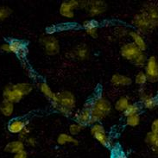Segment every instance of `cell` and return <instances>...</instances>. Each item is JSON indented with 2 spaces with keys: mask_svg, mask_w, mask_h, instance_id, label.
I'll return each instance as SVG.
<instances>
[{
  "mask_svg": "<svg viewBox=\"0 0 158 158\" xmlns=\"http://www.w3.org/2000/svg\"><path fill=\"white\" fill-rule=\"evenodd\" d=\"M145 141L152 148V150H154L158 147V134L149 132L146 135Z\"/></svg>",
  "mask_w": 158,
  "mask_h": 158,
  "instance_id": "25",
  "label": "cell"
},
{
  "mask_svg": "<svg viewBox=\"0 0 158 158\" xmlns=\"http://www.w3.org/2000/svg\"><path fill=\"white\" fill-rule=\"evenodd\" d=\"M126 124L131 127H136L140 124V116L139 114L130 116L126 118Z\"/></svg>",
  "mask_w": 158,
  "mask_h": 158,
  "instance_id": "30",
  "label": "cell"
},
{
  "mask_svg": "<svg viewBox=\"0 0 158 158\" xmlns=\"http://www.w3.org/2000/svg\"><path fill=\"white\" fill-rule=\"evenodd\" d=\"M147 56L144 54V52L141 51L137 56H136V58L134 59V60L131 61L133 64L135 65V66H137V67H145L146 62H147Z\"/></svg>",
  "mask_w": 158,
  "mask_h": 158,
  "instance_id": "26",
  "label": "cell"
},
{
  "mask_svg": "<svg viewBox=\"0 0 158 158\" xmlns=\"http://www.w3.org/2000/svg\"><path fill=\"white\" fill-rule=\"evenodd\" d=\"M25 148V143L24 142L21 141V140H15V141H11L8 143L5 147H4V151L10 153V154H17L18 152H21L24 150Z\"/></svg>",
  "mask_w": 158,
  "mask_h": 158,
  "instance_id": "15",
  "label": "cell"
},
{
  "mask_svg": "<svg viewBox=\"0 0 158 158\" xmlns=\"http://www.w3.org/2000/svg\"><path fill=\"white\" fill-rule=\"evenodd\" d=\"M91 134L95 138V140L98 141L101 145L106 147V148L111 147V139L107 136L106 131L102 124H100L99 123L93 124V126L91 128Z\"/></svg>",
  "mask_w": 158,
  "mask_h": 158,
  "instance_id": "5",
  "label": "cell"
},
{
  "mask_svg": "<svg viewBox=\"0 0 158 158\" xmlns=\"http://www.w3.org/2000/svg\"><path fill=\"white\" fill-rule=\"evenodd\" d=\"M130 105H131V103H130V99H129L128 97L123 96V97H121L117 100L114 106H115V109L117 111L124 112L128 108Z\"/></svg>",
  "mask_w": 158,
  "mask_h": 158,
  "instance_id": "23",
  "label": "cell"
},
{
  "mask_svg": "<svg viewBox=\"0 0 158 158\" xmlns=\"http://www.w3.org/2000/svg\"><path fill=\"white\" fill-rule=\"evenodd\" d=\"M74 56L79 60H85L89 56V48L85 44H80L73 50Z\"/></svg>",
  "mask_w": 158,
  "mask_h": 158,
  "instance_id": "21",
  "label": "cell"
},
{
  "mask_svg": "<svg viewBox=\"0 0 158 158\" xmlns=\"http://www.w3.org/2000/svg\"><path fill=\"white\" fill-rule=\"evenodd\" d=\"M24 142H25L24 143H26L27 145L30 146V147H35V146H36V143H37L36 139H35V137H30V136L28 137Z\"/></svg>",
  "mask_w": 158,
  "mask_h": 158,
  "instance_id": "34",
  "label": "cell"
},
{
  "mask_svg": "<svg viewBox=\"0 0 158 158\" xmlns=\"http://www.w3.org/2000/svg\"><path fill=\"white\" fill-rule=\"evenodd\" d=\"M52 106L65 116L72 114V111L75 108L76 99L75 97L69 91H61L55 93L54 97L50 100Z\"/></svg>",
  "mask_w": 158,
  "mask_h": 158,
  "instance_id": "1",
  "label": "cell"
},
{
  "mask_svg": "<svg viewBox=\"0 0 158 158\" xmlns=\"http://www.w3.org/2000/svg\"><path fill=\"white\" fill-rule=\"evenodd\" d=\"M154 151H155V152H156V154L158 155V147H157V148H156V149H155Z\"/></svg>",
  "mask_w": 158,
  "mask_h": 158,
  "instance_id": "38",
  "label": "cell"
},
{
  "mask_svg": "<svg viewBox=\"0 0 158 158\" xmlns=\"http://www.w3.org/2000/svg\"><path fill=\"white\" fill-rule=\"evenodd\" d=\"M74 118L76 123L82 124L84 126L87 124H91V109H90L89 102L85 105L83 109H81V111L75 113Z\"/></svg>",
  "mask_w": 158,
  "mask_h": 158,
  "instance_id": "12",
  "label": "cell"
},
{
  "mask_svg": "<svg viewBox=\"0 0 158 158\" xmlns=\"http://www.w3.org/2000/svg\"><path fill=\"white\" fill-rule=\"evenodd\" d=\"M10 53L16 54L17 56H23L27 53V46L20 40L17 39H11L10 42Z\"/></svg>",
  "mask_w": 158,
  "mask_h": 158,
  "instance_id": "14",
  "label": "cell"
},
{
  "mask_svg": "<svg viewBox=\"0 0 158 158\" xmlns=\"http://www.w3.org/2000/svg\"><path fill=\"white\" fill-rule=\"evenodd\" d=\"M30 129L29 128V126H27L21 133H19L18 134V137H19V140H21V141L24 142L28 138V137H30Z\"/></svg>",
  "mask_w": 158,
  "mask_h": 158,
  "instance_id": "32",
  "label": "cell"
},
{
  "mask_svg": "<svg viewBox=\"0 0 158 158\" xmlns=\"http://www.w3.org/2000/svg\"><path fill=\"white\" fill-rule=\"evenodd\" d=\"M111 158H127L126 156L124 154L122 150H113V151L111 152Z\"/></svg>",
  "mask_w": 158,
  "mask_h": 158,
  "instance_id": "33",
  "label": "cell"
},
{
  "mask_svg": "<svg viewBox=\"0 0 158 158\" xmlns=\"http://www.w3.org/2000/svg\"><path fill=\"white\" fill-rule=\"evenodd\" d=\"M14 111V104L3 99L0 102V112L5 117H10Z\"/></svg>",
  "mask_w": 158,
  "mask_h": 158,
  "instance_id": "22",
  "label": "cell"
},
{
  "mask_svg": "<svg viewBox=\"0 0 158 158\" xmlns=\"http://www.w3.org/2000/svg\"><path fill=\"white\" fill-rule=\"evenodd\" d=\"M12 10L8 6H0V22L6 20L12 14Z\"/></svg>",
  "mask_w": 158,
  "mask_h": 158,
  "instance_id": "29",
  "label": "cell"
},
{
  "mask_svg": "<svg viewBox=\"0 0 158 158\" xmlns=\"http://www.w3.org/2000/svg\"><path fill=\"white\" fill-rule=\"evenodd\" d=\"M83 28L86 34L93 38H97L98 35V24L94 20H87L83 23Z\"/></svg>",
  "mask_w": 158,
  "mask_h": 158,
  "instance_id": "17",
  "label": "cell"
},
{
  "mask_svg": "<svg viewBox=\"0 0 158 158\" xmlns=\"http://www.w3.org/2000/svg\"><path fill=\"white\" fill-rule=\"evenodd\" d=\"M40 43L48 56H56L60 52V44L58 40L51 35H43L40 38Z\"/></svg>",
  "mask_w": 158,
  "mask_h": 158,
  "instance_id": "4",
  "label": "cell"
},
{
  "mask_svg": "<svg viewBox=\"0 0 158 158\" xmlns=\"http://www.w3.org/2000/svg\"><path fill=\"white\" fill-rule=\"evenodd\" d=\"M0 49L1 51L5 52V53H10V44L9 43H4L0 46Z\"/></svg>",
  "mask_w": 158,
  "mask_h": 158,
  "instance_id": "36",
  "label": "cell"
},
{
  "mask_svg": "<svg viewBox=\"0 0 158 158\" xmlns=\"http://www.w3.org/2000/svg\"><path fill=\"white\" fill-rule=\"evenodd\" d=\"M148 81V78L146 75L145 72L140 71L137 73L136 77H135V82L138 85H145L146 82Z\"/></svg>",
  "mask_w": 158,
  "mask_h": 158,
  "instance_id": "31",
  "label": "cell"
},
{
  "mask_svg": "<svg viewBox=\"0 0 158 158\" xmlns=\"http://www.w3.org/2000/svg\"><path fill=\"white\" fill-rule=\"evenodd\" d=\"M28 124H29L28 121L21 118H13L9 122L7 129L9 132L12 134H19L28 126Z\"/></svg>",
  "mask_w": 158,
  "mask_h": 158,
  "instance_id": "13",
  "label": "cell"
},
{
  "mask_svg": "<svg viewBox=\"0 0 158 158\" xmlns=\"http://www.w3.org/2000/svg\"><path fill=\"white\" fill-rule=\"evenodd\" d=\"M81 6V2L76 0H70L65 1L60 4V14L64 17L72 18L74 17V10L75 9Z\"/></svg>",
  "mask_w": 158,
  "mask_h": 158,
  "instance_id": "10",
  "label": "cell"
},
{
  "mask_svg": "<svg viewBox=\"0 0 158 158\" xmlns=\"http://www.w3.org/2000/svg\"><path fill=\"white\" fill-rule=\"evenodd\" d=\"M145 73L148 81L150 82L158 81V60L155 56H150L146 62Z\"/></svg>",
  "mask_w": 158,
  "mask_h": 158,
  "instance_id": "9",
  "label": "cell"
},
{
  "mask_svg": "<svg viewBox=\"0 0 158 158\" xmlns=\"http://www.w3.org/2000/svg\"><path fill=\"white\" fill-rule=\"evenodd\" d=\"M57 143L60 145H65L68 143H71L73 145H78L79 142L76 138H74L73 136L67 133H60V135L57 137Z\"/></svg>",
  "mask_w": 158,
  "mask_h": 158,
  "instance_id": "20",
  "label": "cell"
},
{
  "mask_svg": "<svg viewBox=\"0 0 158 158\" xmlns=\"http://www.w3.org/2000/svg\"><path fill=\"white\" fill-rule=\"evenodd\" d=\"M84 125H82L81 124H78V123H73V124H71L69 125V133L71 136H75V135H78L82 131V130L84 129Z\"/></svg>",
  "mask_w": 158,
  "mask_h": 158,
  "instance_id": "28",
  "label": "cell"
},
{
  "mask_svg": "<svg viewBox=\"0 0 158 158\" xmlns=\"http://www.w3.org/2000/svg\"><path fill=\"white\" fill-rule=\"evenodd\" d=\"M150 132L154 133V134H158V118L155 119L152 124H151V126H150Z\"/></svg>",
  "mask_w": 158,
  "mask_h": 158,
  "instance_id": "35",
  "label": "cell"
},
{
  "mask_svg": "<svg viewBox=\"0 0 158 158\" xmlns=\"http://www.w3.org/2000/svg\"><path fill=\"white\" fill-rule=\"evenodd\" d=\"M24 97L25 95L18 88L17 84H9L3 90V98L13 104L20 102Z\"/></svg>",
  "mask_w": 158,
  "mask_h": 158,
  "instance_id": "3",
  "label": "cell"
},
{
  "mask_svg": "<svg viewBox=\"0 0 158 158\" xmlns=\"http://www.w3.org/2000/svg\"><path fill=\"white\" fill-rule=\"evenodd\" d=\"M141 11L147 17V19L150 21L153 28L156 29L158 27V6L153 3L144 4V6L142 8Z\"/></svg>",
  "mask_w": 158,
  "mask_h": 158,
  "instance_id": "8",
  "label": "cell"
},
{
  "mask_svg": "<svg viewBox=\"0 0 158 158\" xmlns=\"http://www.w3.org/2000/svg\"><path fill=\"white\" fill-rule=\"evenodd\" d=\"M39 90L49 100H51L54 97V95H55V93L52 91L51 88L49 87V85H48L46 82H41L39 84Z\"/></svg>",
  "mask_w": 158,
  "mask_h": 158,
  "instance_id": "24",
  "label": "cell"
},
{
  "mask_svg": "<svg viewBox=\"0 0 158 158\" xmlns=\"http://www.w3.org/2000/svg\"><path fill=\"white\" fill-rule=\"evenodd\" d=\"M140 52L141 50L133 43H128L124 44L120 49L121 56H123L124 59L130 60V61H132Z\"/></svg>",
  "mask_w": 158,
  "mask_h": 158,
  "instance_id": "11",
  "label": "cell"
},
{
  "mask_svg": "<svg viewBox=\"0 0 158 158\" xmlns=\"http://www.w3.org/2000/svg\"><path fill=\"white\" fill-rule=\"evenodd\" d=\"M140 111V107L137 104H131L128 106V108L123 112L124 115L127 118L130 116L136 115V114H139Z\"/></svg>",
  "mask_w": 158,
  "mask_h": 158,
  "instance_id": "27",
  "label": "cell"
},
{
  "mask_svg": "<svg viewBox=\"0 0 158 158\" xmlns=\"http://www.w3.org/2000/svg\"><path fill=\"white\" fill-rule=\"evenodd\" d=\"M111 83L115 86H127V85H131L132 80L131 78L124 74L115 73L111 78Z\"/></svg>",
  "mask_w": 158,
  "mask_h": 158,
  "instance_id": "16",
  "label": "cell"
},
{
  "mask_svg": "<svg viewBox=\"0 0 158 158\" xmlns=\"http://www.w3.org/2000/svg\"><path fill=\"white\" fill-rule=\"evenodd\" d=\"M140 99L143 105V106L147 109H153L158 105V100L150 94L142 91L140 94Z\"/></svg>",
  "mask_w": 158,
  "mask_h": 158,
  "instance_id": "18",
  "label": "cell"
},
{
  "mask_svg": "<svg viewBox=\"0 0 158 158\" xmlns=\"http://www.w3.org/2000/svg\"><path fill=\"white\" fill-rule=\"evenodd\" d=\"M91 109V124H98L106 117L111 110V103L105 97L98 95L89 102Z\"/></svg>",
  "mask_w": 158,
  "mask_h": 158,
  "instance_id": "2",
  "label": "cell"
},
{
  "mask_svg": "<svg viewBox=\"0 0 158 158\" xmlns=\"http://www.w3.org/2000/svg\"><path fill=\"white\" fill-rule=\"evenodd\" d=\"M130 36L131 37L133 40V43L137 46L141 51H145L147 48V44H146L145 41L143 37L142 36V35L138 32V31H131L130 32Z\"/></svg>",
  "mask_w": 158,
  "mask_h": 158,
  "instance_id": "19",
  "label": "cell"
},
{
  "mask_svg": "<svg viewBox=\"0 0 158 158\" xmlns=\"http://www.w3.org/2000/svg\"><path fill=\"white\" fill-rule=\"evenodd\" d=\"M28 157V153L26 150H23L21 152H18L17 154L14 155L13 158H27Z\"/></svg>",
  "mask_w": 158,
  "mask_h": 158,
  "instance_id": "37",
  "label": "cell"
},
{
  "mask_svg": "<svg viewBox=\"0 0 158 158\" xmlns=\"http://www.w3.org/2000/svg\"><path fill=\"white\" fill-rule=\"evenodd\" d=\"M132 23L133 24H134V26H135L141 33H144V34H145V33H148V32H150L151 30H154L153 26L151 25V23H150V21L147 19V17H145V15L142 12L141 10L134 16Z\"/></svg>",
  "mask_w": 158,
  "mask_h": 158,
  "instance_id": "6",
  "label": "cell"
},
{
  "mask_svg": "<svg viewBox=\"0 0 158 158\" xmlns=\"http://www.w3.org/2000/svg\"><path fill=\"white\" fill-rule=\"evenodd\" d=\"M86 9L89 15L93 17L99 16L106 10V4L104 1L100 0H93V1H85L82 3Z\"/></svg>",
  "mask_w": 158,
  "mask_h": 158,
  "instance_id": "7",
  "label": "cell"
}]
</instances>
